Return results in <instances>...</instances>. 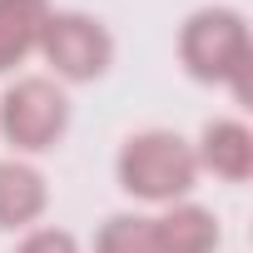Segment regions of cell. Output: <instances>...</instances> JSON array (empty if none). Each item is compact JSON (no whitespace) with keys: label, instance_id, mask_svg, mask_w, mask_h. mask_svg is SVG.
Masks as SVG:
<instances>
[{"label":"cell","instance_id":"cell-1","mask_svg":"<svg viewBox=\"0 0 253 253\" xmlns=\"http://www.w3.org/2000/svg\"><path fill=\"white\" fill-rule=\"evenodd\" d=\"M179 60L199 84H228L238 104H248V70H253V40L238 10L204 5L179 30Z\"/></svg>","mask_w":253,"mask_h":253},{"label":"cell","instance_id":"cell-2","mask_svg":"<svg viewBox=\"0 0 253 253\" xmlns=\"http://www.w3.org/2000/svg\"><path fill=\"white\" fill-rule=\"evenodd\" d=\"M114 174H119V189L134 194L144 204H179L189 199V189L199 184V159H194V144L174 129H139L119 144V159H114Z\"/></svg>","mask_w":253,"mask_h":253},{"label":"cell","instance_id":"cell-3","mask_svg":"<svg viewBox=\"0 0 253 253\" xmlns=\"http://www.w3.org/2000/svg\"><path fill=\"white\" fill-rule=\"evenodd\" d=\"M70 129V99L55 80L25 75L0 94V139L15 154H45Z\"/></svg>","mask_w":253,"mask_h":253},{"label":"cell","instance_id":"cell-4","mask_svg":"<svg viewBox=\"0 0 253 253\" xmlns=\"http://www.w3.org/2000/svg\"><path fill=\"white\" fill-rule=\"evenodd\" d=\"M35 55H45V65L60 80L89 84L114 65V35L104 30V20H94L84 10H50Z\"/></svg>","mask_w":253,"mask_h":253},{"label":"cell","instance_id":"cell-5","mask_svg":"<svg viewBox=\"0 0 253 253\" xmlns=\"http://www.w3.org/2000/svg\"><path fill=\"white\" fill-rule=\"evenodd\" d=\"M194 159L223 184H248L253 179V129L243 119H209L194 144Z\"/></svg>","mask_w":253,"mask_h":253},{"label":"cell","instance_id":"cell-6","mask_svg":"<svg viewBox=\"0 0 253 253\" xmlns=\"http://www.w3.org/2000/svg\"><path fill=\"white\" fill-rule=\"evenodd\" d=\"M50 204V184L25 159H0V228H30Z\"/></svg>","mask_w":253,"mask_h":253},{"label":"cell","instance_id":"cell-7","mask_svg":"<svg viewBox=\"0 0 253 253\" xmlns=\"http://www.w3.org/2000/svg\"><path fill=\"white\" fill-rule=\"evenodd\" d=\"M154 233H159V253H213L218 238H223L213 209L189 204V199L169 204V209L154 218Z\"/></svg>","mask_w":253,"mask_h":253},{"label":"cell","instance_id":"cell-8","mask_svg":"<svg viewBox=\"0 0 253 253\" xmlns=\"http://www.w3.org/2000/svg\"><path fill=\"white\" fill-rule=\"evenodd\" d=\"M45 20H50V0H0V75L25 65L40 50Z\"/></svg>","mask_w":253,"mask_h":253},{"label":"cell","instance_id":"cell-9","mask_svg":"<svg viewBox=\"0 0 253 253\" xmlns=\"http://www.w3.org/2000/svg\"><path fill=\"white\" fill-rule=\"evenodd\" d=\"M94 253H159L149 213H109L94 233Z\"/></svg>","mask_w":253,"mask_h":253},{"label":"cell","instance_id":"cell-10","mask_svg":"<svg viewBox=\"0 0 253 253\" xmlns=\"http://www.w3.org/2000/svg\"><path fill=\"white\" fill-rule=\"evenodd\" d=\"M15 253H80V243H75V233H65V228H30Z\"/></svg>","mask_w":253,"mask_h":253}]
</instances>
